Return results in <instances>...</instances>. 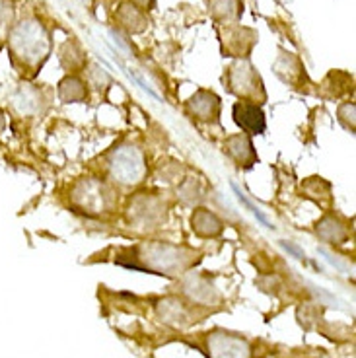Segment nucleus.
I'll return each mask as SVG.
<instances>
[{
    "instance_id": "1",
    "label": "nucleus",
    "mask_w": 356,
    "mask_h": 358,
    "mask_svg": "<svg viewBox=\"0 0 356 358\" xmlns=\"http://www.w3.org/2000/svg\"><path fill=\"white\" fill-rule=\"evenodd\" d=\"M10 49L14 59H18L24 66L36 69L49 57L51 39L49 34L36 20H24L10 34Z\"/></svg>"
},
{
    "instance_id": "2",
    "label": "nucleus",
    "mask_w": 356,
    "mask_h": 358,
    "mask_svg": "<svg viewBox=\"0 0 356 358\" xmlns=\"http://www.w3.org/2000/svg\"><path fill=\"white\" fill-rule=\"evenodd\" d=\"M109 171L111 178L121 185H136L146 176V164L143 154L134 146H119L109 156Z\"/></svg>"
},
{
    "instance_id": "3",
    "label": "nucleus",
    "mask_w": 356,
    "mask_h": 358,
    "mask_svg": "<svg viewBox=\"0 0 356 358\" xmlns=\"http://www.w3.org/2000/svg\"><path fill=\"white\" fill-rule=\"evenodd\" d=\"M208 358H251V345L232 333L216 331L208 335Z\"/></svg>"
},
{
    "instance_id": "4",
    "label": "nucleus",
    "mask_w": 356,
    "mask_h": 358,
    "mask_svg": "<svg viewBox=\"0 0 356 358\" xmlns=\"http://www.w3.org/2000/svg\"><path fill=\"white\" fill-rule=\"evenodd\" d=\"M72 197H74V203L90 215L104 213L107 206V199H109L107 197V189L94 179L80 181L72 191Z\"/></svg>"
},
{
    "instance_id": "5",
    "label": "nucleus",
    "mask_w": 356,
    "mask_h": 358,
    "mask_svg": "<svg viewBox=\"0 0 356 358\" xmlns=\"http://www.w3.org/2000/svg\"><path fill=\"white\" fill-rule=\"evenodd\" d=\"M144 255L141 259L150 261V273L156 271H173V268H183L187 259L181 255L178 248L171 245H164V243H154V245H144ZM164 275V273H158Z\"/></svg>"
},
{
    "instance_id": "6",
    "label": "nucleus",
    "mask_w": 356,
    "mask_h": 358,
    "mask_svg": "<svg viewBox=\"0 0 356 358\" xmlns=\"http://www.w3.org/2000/svg\"><path fill=\"white\" fill-rule=\"evenodd\" d=\"M230 86L236 94L248 98H255L257 92H261V80L253 71V66L245 61L236 63L230 69Z\"/></svg>"
},
{
    "instance_id": "7",
    "label": "nucleus",
    "mask_w": 356,
    "mask_h": 358,
    "mask_svg": "<svg viewBox=\"0 0 356 358\" xmlns=\"http://www.w3.org/2000/svg\"><path fill=\"white\" fill-rule=\"evenodd\" d=\"M234 119L243 131L251 134H261L265 131V115H263L261 108L253 106V103H245V101L236 103L234 106Z\"/></svg>"
},
{
    "instance_id": "8",
    "label": "nucleus",
    "mask_w": 356,
    "mask_h": 358,
    "mask_svg": "<svg viewBox=\"0 0 356 358\" xmlns=\"http://www.w3.org/2000/svg\"><path fill=\"white\" fill-rule=\"evenodd\" d=\"M117 20L127 31H133V34L144 31V27H146V20H144L143 12L133 4H121L119 12H117Z\"/></svg>"
},
{
    "instance_id": "9",
    "label": "nucleus",
    "mask_w": 356,
    "mask_h": 358,
    "mask_svg": "<svg viewBox=\"0 0 356 358\" xmlns=\"http://www.w3.org/2000/svg\"><path fill=\"white\" fill-rule=\"evenodd\" d=\"M189 108L195 113L197 117L201 119H211V117L216 115L218 111V98L214 94H208V92H199L195 94L191 101H189Z\"/></svg>"
},
{
    "instance_id": "10",
    "label": "nucleus",
    "mask_w": 356,
    "mask_h": 358,
    "mask_svg": "<svg viewBox=\"0 0 356 358\" xmlns=\"http://www.w3.org/2000/svg\"><path fill=\"white\" fill-rule=\"evenodd\" d=\"M228 152L238 162H243L245 166H251V162L255 160L253 146H251V143L245 136H234V138H230L228 141Z\"/></svg>"
},
{
    "instance_id": "11",
    "label": "nucleus",
    "mask_w": 356,
    "mask_h": 358,
    "mask_svg": "<svg viewBox=\"0 0 356 358\" xmlns=\"http://www.w3.org/2000/svg\"><path fill=\"white\" fill-rule=\"evenodd\" d=\"M211 12L216 20H236L240 16V2L238 0H211Z\"/></svg>"
},
{
    "instance_id": "12",
    "label": "nucleus",
    "mask_w": 356,
    "mask_h": 358,
    "mask_svg": "<svg viewBox=\"0 0 356 358\" xmlns=\"http://www.w3.org/2000/svg\"><path fill=\"white\" fill-rule=\"evenodd\" d=\"M193 224H195L197 232L199 234H218L220 232V222L216 220V216L206 213V210H199L195 216H193Z\"/></svg>"
},
{
    "instance_id": "13",
    "label": "nucleus",
    "mask_w": 356,
    "mask_h": 358,
    "mask_svg": "<svg viewBox=\"0 0 356 358\" xmlns=\"http://www.w3.org/2000/svg\"><path fill=\"white\" fill-rule=\"evenodd\" d=\"M86 96V90H84V84H82L78 78H66V80L61 82V98L64 101H78Z\"/></svg>"
},
{
    "instance_id": "14",
    "label": "nucleus",
    "mask_w": 356,
    "mask_h": 358,
    "mask_svg": "<svg viewBox=\"0 0 356 358\" xmlns=\"http://www.w3.org/2000/svg\"><path fill=\"white\" fill-rule=\"evenodd\" d=\"M232 189H234V193H236V195H238V199H240L241 203H243V205L248 206V208H250L251 213H253V215L257 216L259 220H261V222H263V226H267V228H273V224L269 222L267 218H265V215H263V213H261V210H259L257 206L253 205V203H251V201H248V199H245V195H243V193H241L240 189H238V185H234V183H232Z\"/></svg>"
},
{
    "instance_id": "15",
    "label": "nucleus",
    "mask_w": 356,
    "mask_h": 358,
    "mask_svg": "<svg viewBox=\"0 0 356 358\" xmlns=\"http://www.w3.org/2000/svg\"><path fill=\"white\" fill-rule=\"evenodd\" d=\"M109 34H111V37H113V41H115V45H117V47H119V49H121V51H123V53L131 55V47H129V43H127L125 39H123V37L117 34L115 29H111Z\"/></svg>"
},
{
    "instance_id": "16",
    "label": "nucleus",
    "mask_w": 356,
    "mask_h": 358,
    "mask_svg": "<svg viewBox=\"0 0 356 358\" xmlns=\"http://www.w3.org/2000/svg\"><path fill=\"white\" fill-rule=\"evenodd\" d=\"M8 18H10V8L6 6V2H4V0H0V26H4Z\"/></svg>"
},
{
    "instance_id": "17",
    "label": "nucleus",
    "mask_w": 356,
    "mask_h": 358,
    "mask_svg": "<svg viewBox=\"0 0 356 358\" xmlns=\"http://www.w3.org/2000/svg\"><path fill=\"white\" fill-rule=\"evenodd\" d=\"M283 248H286V250L290 251V253H294V257H298V259H304V253L296 245H292V243H286L283 242Z\"/></svg>"
},
{
    "instance_id": "18",
    "label": "nucleus",
    "mask_w": 356,
    "mask_h": 358,
    "mask_svg": "<svg viewBox=\"0 0 356 358\" xmlns=\"http://www.w3.org/2000/svg\"><path fill=\"white\" fill-rule=\"evenodd\" d=\"M133 2L134 4H138V6L144 10H150L152 4H154V0H133Z\"/></svg>"
}]
</instances>
